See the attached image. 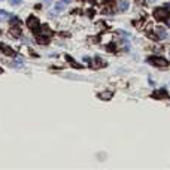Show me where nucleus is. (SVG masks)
I'll list each match as a JSON object with an SVG mask.
<instances>
[{"label":"nucleus","instance_id":"obj_16","mask_svg":"<svg viewBox=\"0 0 170 170\" xmlns=\"http://www.w3.org/2000/svg\"><path fill=\"white\" fill-rule=\"evenodd\" d=\"M9 20H11V24H20V20H18L16 16H11Z\"/></svg>","mask_w":170,"mask_h":170},{"label":"nucleus","instance_id":"obj_17","mask_svg":"<svg viewBox=\"0 0 170 170\" xmlns=\"http://www.w3.org/2000/svg\"><path fill=\"white\" fill-rule=\"evenodd\" d=\"M100 97H104V100H109L112 97V93H104V94H100Z\"/></svg>","mask_w":170,"mask_h":170},{"label":"nucleus","instance_id":"obj_21","mask_svg":"<svg viewBox=\"0 0 170 170\" xmlns=\"http://www.w3.org/2000/svg\"><path fill=\"white\" fill-rule=\"evenodd\" d=\"M61 2H64V3H69V2H70V0H61Z\"/></svg>","mask_w":170,"mask_h":170},{"label":"nucleus","instance_id":"obj_1","mask_svg":"<svg viewBox=\"0 0 170 170\" xmlns=\"http://www.w3.org/2000/svg\"><path fill=\"white\" fill-rule=\"evenodd\" d=\"M154 16L157 20H163V21H167L169 20V9L167 8H160V9H155L154 11Z\"/></svg>","mask_w":170,"mask_h":170},{"label":"nucleus","instance_id":"obj_9","mask_svg":"<svg viewBox=\"0 0 170 170\" xmlns=\"http://www.w3.org/2000/svg\"><path fill=\"white\" fill-rule=\"evenodd\" d=\"M48 42H49L48 36H39L38 38V43H40V45H46Z\"/></svg>","mask_w":170,"mask_h":170},{"label":"nucleus","instance_id":"obj_4","mask_svg":"<svg viewBox=\"0 0 170 170\" xmlns=\"http://www.w3.org/2000/svg\"><path fill=\"white\" fill-rule=\"evenodd\" d=\"M154 98H167V91L166 89H157V91L152 94Z\"/></svg>","mask_w":170,"mask_h":170},{"label":"nucleus","instance_id":"obj_14","mask_svg":"<svg viewBox=\"0 0 170 170\" xmlns=\"http://www.w3.org/2000/svg\"><path fill=\"white\" fill-rule=\"evenodd\" d=\"M9 3H11L12 6H18V5H21L23 2H21V0H9Z\"/></svg>","mask_w":170,"mask_h":170},{"label":"nucleus","instance_id":"obj_5","mask_svg":"<svg viewBox=\"0 0 170 170\" xmlns=\"http://www.w3.org/2000/svg\"><path fill=\"white\" fill-rule=\"evenodd\" d=\"M128 8H130V3L127 2V0H121V2H119V5H118V9H119L121 12H125Z\"/></svg>","mask_w":170,"mask_h":170},{"label":"nucleus","instance_id":"obj_12","mask_svg":"<svg viewBox=\"0 0 170 170\" xmlns=\"http://www.w3.org/2000/svg\"><path fill=\"white\" fill-rule=\"evenodd\" d=\"M11 34H12V36H20V34H21L20 27H15V29H11Z\"/></svg>","mask_w":170,"mask_h":170},{"label":"nucleus","instance_id":"obj_13","mask_svg":"<svg viewBox=\"0 0 170 170\" xmlns=\"http://www.w3.org/2000/svg\"><path fill=\"white\" fill-rule=\"evenodd\" d=\"M63 9H64V2H60V3L55 5V12H60V11H63Z\"/></svg>","mask_w":170,"mask_h":170},{"label":"nucleus","instance_id":"obj_15","mask_svg":"<svg viewBox=\"0 0 170 170\" xmlns=\"http://www.w3.org/2000/svg\"><path fill=\"white\" fill-rule=\"evenodd\" d=\"M106 48L109 49V52H115V43H113V42H112V43H109Z\"/></svg>","mask_w":170,"mask_h":170},{"label":"nucleus","instance_id":"obj_6","mask_svg":"<svg viewBox=\"0 0 170 170\" xmlns=\"http://www.w3.org/2000/svg\"><path fill=\"white\" fill-rule=\"evenodd\" d=\"M94 69H98V67H102V66H104V61L100 58V57H96L94 58V61H93V64H91Z\"/></svg>","mask_w":170,"mask_h":170},{"label":"nucleus","instance_id":"obj_7","mask_svg":"<svg viewBox=\"0 0 170 170\" xmlns=\"http://www.w3.org/2000/svg\"><path fill=\"white\" fill-rule=\"evenodd\" d=\"M157 33H158V36L161 39H167V30L164 29V27H157Z\"/></svg>","mask_w":170,"mask_h":170},{"label":"nucleus","instance_id":"obj_18","mask_svg":"<svg viewBox=\"0 0 170 170\" xmlns=\"http://www.w3.org/2000/svg\"><path fill=\"white\" fill-rule=\"evenodd\" d=\"M87 15H88L89 18H91V16L94 15V11H93V9H89V11H87Z\"/></svg>","mask_w":170,"mask_h":170},{"label":"nucleus","instance_id":"obj_3","mask_svg":"<svg viewBox=\"0 0 170 170\" xmlns=\"http://www.w3.org/2000/svg\"><path fill=\"white\" fill-rule=\"evenodd\" d=\"M149 63H152L154 66H158V67H167L169 66V61L163 57H151Z\"/></svg>","mask_w":170,"mask_h":170},{"label":"nucleus","instance_id":"obj_2","mask_svg":"<svg viewBox=\"0 0 170 170\" xmlns=\"http://www.w3.org/2000/svg\"><path fill=\"white\" fill-rule=\"evenodd\" d=\"M27 25H29V29L31 31H38L39 27H40V23H39V20L36 16H29L27 18Z\"/></svg>","mask_w":170,"mask_h":170},{"label":"nucleus","instance_id":"obj_11","mask_svg":"<svg viewBox=\"0 0 170 170\" xmlns=\"http://www.w3.org/2000/svg\"><path fill=\"white\" fill-rule=\"evenodd\" d=\"M42 34H45V36H51V34H52V31L49 30V27H48V25H43V29H42Z\"/></svg>","mask_w":170,"mask_h":170},{"label":"nucleus","instance_id":"obj_19","mask_svg":"<svg viewBox=\"0 0 170 170\" xmlns=\"http://www.w3.org/2000/svg\"><path fill=\"white\" fill-rule=\"evenodd\" d=\"M136 2H137L139 5H143V3H145V0H136Z\"/></svg>","mask_w":170,"mask_h":170},{"label":"nucleus","instance_id":"obj_20","mask_svg":"<svg viewBox=\"0 0 170 170\" xmlns=\"http://www.w3.org/2000/svg\"><path fill=\"white\" fill-rule=\"evenodd\" d=\"M43 2H45V3H51V0H43Z\"/></svg>","mask_w":170,"mask_h":170},{"label":"nucleus","instance_id":"obj_10","mask_svg":"<svg viewBox=\"0 0 170 170\" xmlns=\"http://www.w3.org/2000/svg\"><path fill=\"white\" fill-rule=\"evenodd\" d=\"M0 48L3 49V52H5V54H9V55H14V54H15V52H14L11 48H9V46H3V45H0Z\"/></svg>","mask_w":170,"mask_h":170},{"label":"nucleus","instance_id":"obj_22","mask_svg":"<svg viewBox=\"0 0 170 170\" xmlns=\"http://www.w3.org/2000/svg\"><path fill=\"white\" fill-rule=\"evenodd\" d=\"M154 2H157V0H149V3H154Z\"/></svg>","mask_w":170,"mask_h":170},{"label":"nucleus","instance_id":"obj_8","mask_svg":"<svg viewBox=\"0 0 170 170\" xmlns=\"http://www.w3.org/2000/svg\"><path fill=\"white\" fill-rule=\"evenodd\" d=\"M11 18V14H8L5 11H0V21H8Z\"/></svg>","mask_w":170,"mask_h":170}]
</instances>
